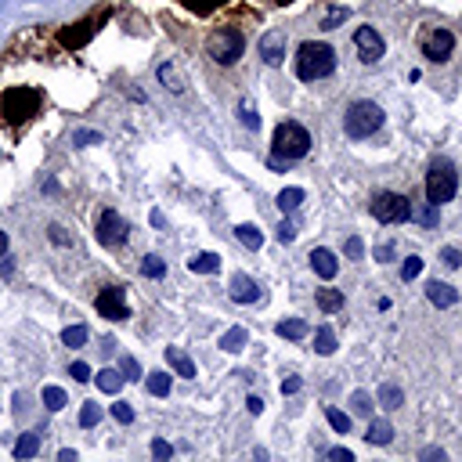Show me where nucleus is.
<instances>
[{
	"instance_id": "f257e3e1",
	"label": "nucleus",
	"mask_w": 462,
	"mask_h": 462,
	"mask_svg": "<svg viewBox=\"0 0 462 462\" xmlns=\"http://www.w3.org/2000/svg\"><path fill=\"white\" fill-rule=\"evenodd\" d=\"M336 69V51L321 40H307V44L297 47V76L303 83H314V80H325Z\"/></svg>"
},
{
	"instance_id": "f03ea898",
	"label": "nucleus",
	"mask_w": 462,
	"mask_h": 462,
	"mask_svg": "<svg viewBox=\"0 0 462 462\" xmlns=\"http://www.w3.org/2000/svg\"><path fill=\"white\" fill-rule=\"evenodd\" d=\"M271 148H275V159H303L311 152V134H307L303 123L286 119V123H278Z\"/></svg>"
},
{
	"instance_id": "7ed1b4c3",
	"label": "nucleus",
	"mask_w": 462,
	"mask_h": 462,
	"mask_svg": "<svg viewBox=\"0 0 462 462\" xmlns=\"http://www.w3.org/2000/svg\"><path fill=\"white\" fill-rule=\"evenodd\" d=\"M40 105H44V94L33 91V87H11L4 97H0V112H4V119L8 123H25V119H33Z\"/></svg>"
},
{
	"instance_id": "20e7f679",
	"label": "nucleus",
	"mask_w": 462,
	"mask_h": 462,
	"mask_svg": "<svg viewBox=\"0 0 462 462\" xmlns=\"http://www.w3.org/2000/svg\"><path fill=\"white\" fill-rule=\"evenodd\" d=\"M459 192V174L448 159H433L430 163V174H426V203L441 206V203H452Z\"/></svg>"
},
{
	"instance_id": "39448f33",
	"label": "nucleus",
	"mask_w": 462,
	"mask_h": 462,
	"mask_svg": "<svg viewBox=\"0 0 462 462\" xmlns=\"http://www.w3.org/2000/svg\"><path fill=\"white\" fill-rule=\"evenodd\" d=\"M383 127V108L376 102H354L343 116V130L351 137H369Z\"/></svg>"
},
{
	"instance_id": "423d86ee",
	"label": "nucleus",
	"mask_w": 462,
	"mask_h": 462,
	"mask_svg": "<svg viewBox=\"0 0 462 462\" xmlns=\"http://www.w3.org/2000/svg\"><path fill=\"white\" fill-rule=\"evenodd\" d=\"M206 51H209V58H213L217 65H235L242 58V51H246V36L239 30H231V25H224V30H217L206 40Z\"/></svg>"
},
{
	"instance_id": "0eeeda50",
	"label": "nucleus",
	"mask_w": 462,
	"mask_h": 462,
	"mask_svg": "<svg viewBox=\"0 0 462 462\" xmlns=\"http://www.w3.org/2000/svg\"><path fill=\"white\" fill-rule=\"evenodd\" d=\"M372 217L380 224H401V220H412V203L408 195H397V192H380L372 199Z\"/></svg>"
},
{
	"instance_id": "6e6552de",
	"label": "nucleus",
	"mask_w": 462,
	"mask_h": 462,
	"mask_svg": "<svg viewBox=\"0 0 462 462\" xmlns=\"http://www.w3.org/2000/svg\"><path fill=\"white\" fill-rule=\"evenodd\" d=\"M94 307H97V314L108 318V321H123V318H130L127 289H123V286H108V289H102V292H97V300H94Z\"/></svg>"
},
{
	"instance_id": "1a4fd4ad",
	"label": "nucleus",
	"mask_w": 462,
	"mask_h": 462,
	"mask_svg": "<svg viewBox=\"0 0 462 462\" xmlns=\"http://www.w3.org/2000/svg\"><path fill=\"white\" fill-rule=\"evenodd\" d=\"M97 242L105 249H116L127 242V220H123L116 209H105L102 217H97Z\"/></svg>"
},
{
	"instance_id": "9d476101",
	"label": "nucleus",
	"mask_w": 462,
	"mask_h": 462,
	"mask_svg": "<svg viewBox=\"0 0 462 462\" xmlns=\"http://www.w3.org/2000/svg\"><path fill=\"white\" fill-rule=\"evenodd\" d=\"M354 47H358V58L365 65H376L386 54V44L383 36L372 30V25H361V30H354Z\"/></svg>"
},
{
	"instance_id": "9b49d317",
	"label": "nucleus",
	"mask_w": 462,
	"mask_h": 462,
	"mask_svg": "<svg viewBox=\"0 0 462 462\" xmlns=\"http://www.w3.org/2000/svg\"><path fill=\"white\" fill-rule=\"evenodd\" d=\"M452 51H455V36L448 33V30H433L423 40V54H426L430 62H448V58H452Z\"/></svg>"
},
{
	"instance_id": "f8f14e48",
	"label": "nucleus",
	"mask_w": 462,
	"mask_h": 462,
	"mask_svg": "<svg viewBox=\"0 0 462 462\" xmlns=\"http://www.w3.org/2000/svg\"><path fill=\"white\" fill-rule=\"evenodd\" d=\"M228 292H231L235 303H257V300H260V286H257L249 275H231Z\"/></svg>"
},
{
	"instance_id": "ddd939ff",
	"label": "nucleus",
	"mask_w": 462,
	"mask_h": 462,
	"mask_svg": "<svg viewBox=\"0 0 462 462\" xmlns=\"http://www.w3.org/2000/svg\"><path fill=\"white\" fill-rule=\"evenodd\" d=\"M282 33H278V30H271L268 36H260V58L264 62H268V65H282V58H286V54H282Z\"/></svg>"
},
{
	"instance_id": "4468645a",
	"label": "nucleus",
	"mask_w": 462,
	"mask_h": 462,
	"mask_svg": "<svg viewBox=\"0 0 462 462\" xmlns=\"http://www.w3.org/2000/svg\"><path fill=\"white\" fill-rule=\"evenodd\" d=\"M426 300H430L433 307H455L459 292L448 286V282H430V286H426Z\"/></svg>"
},
{
	"instance_id": "2eb2a0df",
	"label": "nucleus",
	"mask_w": 462,
	"mask_h": 462,
	"mask_svg": "<svg viewBox=\"0 0 462 462\" xmlns=\"http://www.w3.org/2000/svg\"><path fill=\"white\" fill-rule=\"evenodd\" d=\"M311 268L321 278H336V275H340V260H336L329 249H314V253H311Z\"/></svg>"
},
{
	"instance_id": "dca6fc26",
	"label": "nucleus",
	"mask_w": 462,
	"mask_h": 462,
	"mask_svg": "<svg viewBox=\"0 0 462 462\" xmlns=\"http://www.w3.org/2000/svg\"><path fill=\"white\" fill-rule=\"evenodd\" d=\"M166 361L174 365V372H177V376H185V380H195V361H192L185 351L170 347V351H166Z\"/></svg>"
},
{
	"instance_id": "f3484780",
	"label": "nucleus",
	"mask_w": 462,
	"mask_h": 462,
	"mask_svg": "<svg viewBox=\"0 0 462 462\" xmlns=\"http://www.w3.org/2000/svg\"><path fill=\"white\" fill-rule=\"evenodd\" d=\"M365 441H369V444H390V441H394V426H390L386 419H372Z\"/></svg>"
},
{
	"instance_id": "a211bd4d",
	"label": "nucleus",
	"mask_w": 462,
	"mask_h": 462,
	"mask_svg": "<svg viewBox=\"0 0 462 462\" xmlns=\"http://www.w3.org/2000/svg\"><path fill=\"white\" fill-rule=\"evenodd\" d=\"M246 343H249V332H246V329H239V325L228 329V332L220 336V351H228V354H239Z\"/></svg>"
},
{
	"instance_id": "6ab92c4d",
	"label": "nucleus",
	"mask_w": 462,
	"mask_h": 462,
	"mask_svg": "<svg viewBox=\"0 0 462 462\" xmlns=\"http://www.w3.org/2000/svg\"><path fill=\"white\" fill-rule=\"evenodd\" d=\"M188 268H192L195 275H217V271H220V257H217V253H199V257L188 260Z\"/></svg>"
},
{
	"instance_id": "aec40b11",
	"label": "nucleus",
	"mask_w": 462,
	"mask_h": 462,
	"mask_svg": "<svg viewBox=\"0 0 462 462\" xmlns=\"http://www.w3.org/2000/svg\"><path fill=\"white\" fill-rule=\"evenodd\" d=\"M94 383H97V390H105V394H116V390L123 386V372L119 369H102L94 376Z\"/></svg>"
},
{
	"instance_id": "412c9836",
	"label": "nucleus",
	"mask_w": 462,
	"mask_h": 462,
	"mask_svg": "<svg viewBox=\"0 0 462 462\" xmlns=\"http://www.w3.org/2000/svg\"><path fill=\"white\" fill-rule=\"evenodd\" d=\"M380 404H383V408H390V412L401 408V404H404V390L397 383H383L380 386Z\"/></svg>"
},
{
	"instance_id": "4be33fe9",
	"label": "nucleus",
	"mask_w": 462,
	"mask_h": 462,
	"mask_svg": "<svg viewBox=\"0 0 462 462\" xmlns=\"http://www.w3.org/2000/svg\"><path fill=\"white\" fill-rule=\"evenodd\" d=\"M235 239H239L242 246H249V249H260L264 246V231L253 228V224H239V228H235Z\"/></svg>"
},
{
	"instance_id": "5701e85b",
	"label": "nucleus",
	"mask_w": 462,
	"mask_h": 462,
	"mask_svg": "<svg viewBox=\"0 0 462 462\" xmlns=\"http://www.w3.org/2000/svg\"><path fill=\"white\" fill-rule=\"evenodd\" d=\"M318 307L325 314H336L343 307V292L340 289H318Z\"/></svg>"
},
{
	"instance_id": "b1692460",
	"label": "nucleus",
	"mask_w": 462,
	"mask_h": 462,
	"mask_svg": "<svg viewBox=\"0 0 462 462\" xmlns=\"http://www.w3.org/2000/svg\"><path fill=\"white\" fill-rule=\"evenodd\" d=\"M278 336H282V340H303V336H307V321H300V318L278 321Z\"/></svg>"
},
{
	"instance_id": "393cba45",
	"label": "nucleus",
	"mask_w": 462,
	"mask_h": 462,
	"mask_svg": "<svg viewBox=\"0 0 462 462\" xmlns=\"http://www.w3.org/2000/svg\"><path fill=\"white\" fill-rule=\"evenodd\" d=\"M145 386H148L152 397H166V394H170V376H166V372H148Z\"/></svg>"
},
{
	"instance_id": "a878e982",
	"label": "nucleus",
	"mask_w": 462,
	"mask_h": 462,
	"mask_svg": "<svg viewBox=\"0 0 462 462\" xmlns=\"http://www.w3.org/2000/svg\"><path fill=\"white\" fill-rule=\"evenodd\" d=\"M87 340H91L87 325H69V329H62V343H65V347H73V351H76V347H83Z\"/></svg>"
},
{
	"instance_id": "bb28decb",
	"label": "nucleus",
	"mask_w": 462,
	"mask_h": 462,
	"mask_svg": "<svg viewBox=\"0 0 462 462\" xmlns=\"http://www.w3.org/2000/svg\"><path fill=\"white\" fill-rule=\"evenodd\" d=\"M314 351L318 354H332L336 351V332L329 325H318V332H314Z\"/></svg>"
},
{
	"instance_id": "cd10ccee",
	"label": "nucleus",
	"mask_w": 462,
	"mask_h": 462,
	"mask_svg": "<svg viewBox=\"0 0 462 462\" xmlns=\"http://www.w3.org/2000/svg\"><path fill=\"white\" fill-rule=\"evenodd\" d=\"M87 36H91V22H80V25H69V33H62V44L65 47H80Z\"/></svg>"
},
{
	"instance_id": "c85d7f7f",
	"label": "nucleus",
	"mask_w": 462,
	"mask_h": 462,
	"mask_svg": "<svg viewBox=\"0 0 462 462\" xmlns=\"http://www.w3.org/2000/svg\"><path fill=\"white\" fill-rule=\"evenodd\" d=\"M40 452V437L36 433H22L19 444H15V459H33Z\"/></svg>"
},
{
	"instance_id": "c756f323",
	"label": "nucleus",
	"mask_w": 462,
	"mask_h": 462,
	"mask_svg": "<svg viewBox=\"0 0 462 462\" xmlns=\"http://www.w3.org/2000/svg\"><path fill=\"white\" fill-rule=\"evenodd\" d=\"M159 80L166 83V91H174V94L185 91V76H181L174 65H159Z\"/></svg>"
},
{
	"instance_id": "7c9ffc66",
	"label": "nucleus",
	"mask_w": 462,
	"mask_h": 462,
	"mask_svg": "<svg viewBox=\"0 0 462 462\" xmlns=\"http://www.w3.org/2000/svg\"><path fill=\"white\" fill-rule=\"evenodd\" d=\"M300 203H303V188H286L278 195V209H282V213H292Z\"/></svg>"
},
{
	"instance_id": "2f4dec72",
	"label": "nucleus",
	"mask_w": 462,
	"mask_h": 462,
	"mask_svg": "<svg viewBox=\"0 0 462 462\" xmlns=\"http://www.w3.org/2000/svg\"><path fill=\"white\" fill-rule=\"evenodd\" d=\"M325 419H329V426L336 433H351V415L340 412V408H325Z\"/></svg>"
},
{
	"instance_id": "473e14b6",
	"label": "nucleus",
	"mask_w": 462,
	"mask_h": 462,
	"mask_svg": "<svg viewBox=\"0 0 462 462\" xmlns=\"http://www.w3.org/2000/svg\"><path fill=\"white\" fill-rule=\"evenodd\" d=\"M44 404L51 412H62L65 408V390H58V386H44Z\"/></svg>"
},
{
	"instance_id": "72a5a7b5",
	"label": "nucleus",
	"mask_w": 462,
	"mask_h": 462,
	"mask_svg": "<svg viewBox=\"0 0 462 462\" xmlns=\"http://www.w3.org/2000/svg\"><path fill=\"white\" fill-rule=\"evenodd\" d=\"M141 275H145V278H163V275H166L163 257H145V260H141Z\"/></svg>"
},
{
	"instance_id": "f704fd0d",
	"label": "nucleus",
	"mask_w": 462,
	"mask_h": 462,
	"mask_svg": "<svg viewBox=\"0 0 462 462\" xmlns=\"http://www.w3.org/2000/svg\"><path fill=\"white\" fill-rule=\"evenodd\" d=\"M80 423H83V426H97V423H102V408H97L94 401H87V404L80 408Z\"/></svg>"
},
{
	"instance_id": "c9c22d12",
	"label": "nucleus",
	"mask_w": 462,
	"mask_h": 462,
	"mask_svg": "<svg viewBox=\"0 0 462 462\" xmlns=\"http://www.w3.org/2000/svg\"><path fill=\"white\" fill-rule=\"evenodd\" d=\"M112 419L123 423V426H130L134 423V408H130V404H123V401H116V404H112Z\"/></svg>"
},
{
	"instance_id": "e433bc0d",
	"label": "nucleus",
	"mask_w": 462,
	"mask_h": 462,
	"mask_svg": "<svg viewBox=\"0 0 462 462\" xmlns=\"http://www.w3.org/2000/svg\"><path fill=\"white\" fill-rule=\"evenodd\" d=\"M419 271H423V260H419V257H408V260L401 264V278H404V282L419 278Z\"/></svg>"
},
{
	"instance_id": "4c0bfd02",
	"label": "nucleus",
	"mask_w": 462,
	"mask_h": 462,
	"mask_svg": "<svg viewBox=\"0 0 462 462\" xmlns=\"http://www.w3.org/2000/svg\"><path fill=\"white\" fill-rule=\"evenodd\" d=\"M351 404H354V412H358V415H372V397L365 394V390H358V394L351 397Z\"/></svg>"
},
{
	"instance_id": "58836bf2",
	"label": "nucleus",
	"mask_w": 462,
	"mask_h": 462,
	"mask_svg": "<svg viewBox=\"0 0 462 462\" xmlns=\"http://www.w3.org/2000/svg\"><path fill=\"white\" fill-rule=\"evenodd\" d=\"M47 239L54 246H73V235H69L65 228H58V224H51V228H47Z\"/></svg>"
},
{
	"instance_id": "ea45409f",
	"label": "nucleus",
	"mask_w": 462,
	"mask_h": 462,
	"mask_svg": "<svg viewBox=\"0 0 462 462\" xmlns=\"http://www.w3.org/2000/svg\"><path fill=\"white\" fill-rule=\"evenodd\" d=\"M441 260H444V268H459V264H462V253H459L455 246H444V249H441Z\"/></svg>"
},
{
	"instance_id": "a19ab883",
	"label": "nucleus",
	"mask_w": 462,
	"mask_h": 462,
	"mask_svg": "<svg viewBox=\"0 0 462 462\" xmlns=\"http://www.w3.org/2000/svg\"><path fill=\"white\" fill-rule=\"evenodd\" d=\"M347 19V8H336V11H329L325 15V22H321V30H336V25H340Z\"/></svg>"
},
{
	"instance_id": "79ce46f5",
	"label": "nucleus",
	"mask_w": 462,
	"mask_h": 462,
	"mask_svg": "<svg viewBox=\"0 0 462 462\" xmlns=\"http://www.w3.org/2000/svg\"><path fill=\"white\" fill-rule=\"evenodd\" d=\"M69 376H73V380H80V383H87V380H91V369L83 365V361H73V365H69Z\"/></svg>"
},
{
	"instance_id": "37998d69",
	"label": "nucleus",
	"mask_w": 462,
	"mask_h": 462,
	"mask_svg": "<svg viewBox=\"0 0 462 462\" xmlns=\"http://www.w3.org/2000/svg\"><path fill=\"white\" fill-rule=\"evenodd\" d=\"M361 253H365V246H361L358 235H351V239H347V257H351V260H361Z\"/></svg>"
},
{
	"instance_id": "c03bdc74",
	"label": "nucleus",
	"mask_w": 462,
	"mask_h": 462,
	"mask_svg": "<svg viewBox=\"0 0 462 462\" xmlns=\"http://www.w3.org/2000/svg\"><path fill=\"white\" fill-rule=\"evenodd\" d=\"M185 4H188L192 11H203V15H206V11H213L217 4H224V0H185Z\"/></svg>"
},
{
	"instance_id": "a18cd8bd",
	"label": "nucleus",
	"mask_w": 462,
	"mask_h": 462,
	"mask_svg": "<svg viewBox=\"0 0 462 462\" xmlns=\"http://www.w3.org/2000/svg\"><path fill=\"white\" fill-rule=\"evenodd\" d=\"M152 455H156V459H170V455H174V448L166 444V441H159V437H156V441H152Z\"/></svg>"
},
{
	"instance_id": "49530a36",
	"label": "nucleus",
	"mask_w": 462,
	"mask_h": 462,
	"mask_svg": "<svg viewBox=\"0 0 462 462\" xmlns=\"http://www.w3.org/2000/svg\"><path fill=\"white\" fill-rule=\"evenodd\" d=\"M242 127H249V130H257V127H260V119H257V112H253V108H242Z\"/></svg>"
},
{
	"instance_id": "de8ad7c7",
	"label": "nucleus",
	"mask_w": 462,
	"mask_h": 462,
	"mask_svg": "<svg viewBox=\"0 0 462 462\" xmlns=\"http://www.w3.org/2000/svg\"><path fill=\"white\" fill-rule=\"evenodd\" d=\"M329 459H332V462H351L354 455L347 452V448H329Z\"/></svg>"
},
{
	"instance_id": "09e8293b",
	"label": "nucleus",
	"mask_w": 462,
	"mask_h": 462,
	"mask_svg": "<svg viewBox=\"0 0 462 462\" xmlns=\"http://www.w3.org/2000/svg\"><path fill=\"white\" fill-rule=\"evenodd\" d=\"M419 220H423V224H437V206H433V203H426V209L419 213Z\"/></svg>"
},
{
	"instance_id": "8fccbe9b",
	"label": "nucleus",
	"mask_w": 462,
	"mask_h": 462,
	"mask_svg": "<svg viewBox=\"0 0 462 462\" xmlns=\"http://www.w3.org/2000/svg\"><path fill=\"white\" fill-rule=\"evenodd\" d=\"M123 372H127L123 380H137V376H141V372H137V361H134V358H127V361H123Z\"/></svg>"
},
{
	"instance_id": "3c124183",
	"label": "nucleus",
	"mask_w": 462,
	"mask_h": 462,
	"mask_svg": "<svg viewBox=\"0 0 462 462\" xmlns=\"http://www.w3.org/2000/svg\"><path fill=\"white\" fill-rule=\"evenodd\" d=\"M278 239L292 242V239H297V228H292V224H282V228H278Z\"/></svg>"
},
{
	"instance_id": "603ef678",
	"label": "nucleus",
	"mask_w": 462,
	"mask_h": 462,
	"mask_svg": "<svg viewBox=\"0 0 462 462\" xmlns=\"http://www.w3.org/2000/svg\"><path fill=\"white\" fill-rule=\"evenodd\" d=\"M297 390H300V380H297V376H289V380L282 383V394L289 397V394H297Z\"/></svg>"
},
{
	"instance_id": "864d4df0",
	"label": "nucleus",
	"mask_w": 462,
	"mask_h": 462,
	"mask_svg": "<svg viewBox=\"0 0 462 462\" xmlns=\"http://www.w3.org/2000/svg\"><path fill=\"white\" fill-rule=\"evenodd\" d=\"M97 137H102V134H94V130H80V134H76V145H87V141H97Z\"/></svg>"
},
{
	"instance_id": "5fc2aeb1",
	"label": "nucleus",
	"mask_w": 462,
	"mask_h": 462,
	"mask_svg": "<svg viewBox=\"0 0 462 462\" xmlns=\"http://www.w3.org/2000/svg\"><path fill=\"white\" fill-rule=\"evenodd\" d=\"M246 404H249V412H253V415H260V412H264V401H260L257 394H253V397H249Z\"/></svg>"
},
{
	"instance_id": "6e6d98bb",
	"label": "nucleus",
	"mask_w": 462,
	"mask_h": 462,
	"mask_svg": "<svg viewBox=\"0 0 462 462\" xmlns=\"http://www.w3.org/2000/svg\"><path fill=\"white\" fill-rule=\"evenodd\" d=\"M423 459H444L441 448H423Z\"/></svg>"
},
{
	"instance_id": "4d7b16f0",
	"label": "nucleus",
	"mask_w": 462,
	"mask_h": 462,
	"mask_svg": "<svg viewBox=\"0 0 462 462\" xmlns=\"http://www.w3.org/2000/svg\"><path fill=\"white\" fill-rule=\"evenodd\" d=\"M376 257H380V260H390V257H394V246H380V253H376Z\"/></svg>"
},
{
	"instance_id": "13d9d810",
	"label": "nucleus",
	"mask_w": 462,
	"mask_h": 462,
	"mask_svg": "<svg viewBox=\"0 0 462 462\" xmlns=\"http://www.w3.org/2000/svg\"><path fill=\"white\" fill-rule=\"evenodd\" d=\"M4 253H8V235L0 231V257H4Z\"/></svg>"
}]
</instances>
